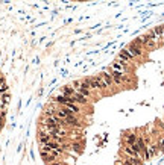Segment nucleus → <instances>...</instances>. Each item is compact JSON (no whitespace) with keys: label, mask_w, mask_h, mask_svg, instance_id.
I'll return each mask as SVG.
<instances>
[{"label":"nucleus","mask_w":164,"mask_h":165,"mask_svg":"<svg viewBox=\"0 0 164 165\" xmlns=\"http://www.w3.org/2000/svg\"><path fill=\"white\" fill-rule=\"evenodd\" d=\"M8 102H9V92H8V85L3 77V74L0 73V130L5 124L6 118V109H8Z\"/></svg>","instance_id":"nucleus-1"}]
</instances>
